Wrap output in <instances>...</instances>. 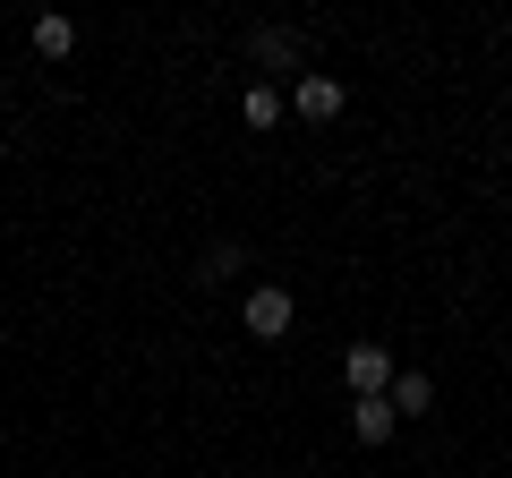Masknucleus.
Masks as SVG:
<instances>
[{
	"mask_svg": "<svg viewBox=\"0 0 512 478\" xmlns=\"http://www.w3.org/2000/svg\"><path fill=\"white\" fill-rule=\"evenodd\" d=\"M291 316H299V299L282 291V282H256V291L239 299V325H248L256 342H282V333H291Z\"/></svg>",
	"mask_w": 512,
	"mask_h": 478,
	"instance_id": "obj_1",
	"label": "nucleus"
},
{
	"mask_svg": "<svg viewBox=\"0 0 512 478\" xmlns=\"http://www.w3.org/2000/svg\"><path fill=\"white\" fill-rule=\"evenodd\" d=\"M342 376H350V393H393V350L384 342H350V359H342Z\"/></svg>",
	"mask_w": 512,
	"mask_h": 478,
	"instance_id": "obj_2",
	"label": "nucleus"
},
{
	"mask_svg": "<svg viewBox=\"0 0 512 478\" xmlns=\"http://www.w3.org/2000/svg\"><path fill=\"white\" fill-rule=\"evenodd\" d=\"M342 103H350L342 77H325V69H299V77H291V111H299V120H333Z\"/></svg>",
	"mask_w": 512,
	"mask_h": 478,
	"instance_id": "obj_3",
	"label": "nucleus"
},
{
	"mask_svg": "<svg viewBox=\"0 0 512 478\" xmlns=\"http://www.w3.org/2000/svg\"><path fill=\"white\" fill-rule=\"evenodd\" d=\"M393 427H402V419H393V402H384V393L350 402V436H359V444H393Z\"/></svg>",
	"mask_w": 512,
	"mask_h": 478,
	"instance_id": "obj_4",
	"label": "nucleus"
},
{
	"mask_svg": "<svg viewBox=\"0 0 512 478\" xmlns=\"http://www.w3.org/2000/svg\"><path fill=\"white\" fill-rule=\"evenodd\" d=\"M248 52H256V69H299V35L291 26H256Z\"/></svg>",
	"mask_w": 512,
	"mask_h": 478,
	"instance_id": "obj_5",
	"label": "nucleus"
},
{
	"mask_svg": "<svg viewBox=\"0 0 512 478\" xmlns=\"http://www.w3.org/2000/svg\"><path fill=\"white\" fill-rule=\"evenodd\" d=\"M26 35H35V52H43V60H69V52H77V26L60 18V9H43V18L26 26Z\"/></svg>",
	"mask_w": 512,
	"mask_h": 478,
	"instance_id": "obj_6",
	"label": "nucleus"
},
{
	"mask_svg": "<svg viewBox=\"0 0 512 478\" xmlns=\"http://www.w3.org/2000/svg\"><path fill=\"white\" fill-rule=\"evenodd\" d=\"M282 111H291V103H282V94L265 86V77H256V86L239 94V120H248V129H282Z\"/></svg>",
	"mask_w": 512,
	"mask_h": 478,
	"instance_id": "obj_7",
	"label": "nucleus"
},
{
	"mask_svg": "<svg viewBox=\"0 0 512 478\" xmlns=\"http://www.w3.org/2000/svg\"><path fill=\"white\" fill-rule=\"evenodd\" d=\"M384 402H393V419H427V410H436V385H427V376H393Z\"/></svg>",
	"mask_w": 512,
	"mask_h": 478,
	"instance_id": "obj_8",
	"label": "nucleus"
},
{
	"mask_svg": "<svg viewBox=\"0 0 512 478\" xmlns=\"http://www.w3.org/2000/svg\"><path fill=\"white\" fill-rule=\"evenodd\" d=\"M239 265H248V248H239V239H222L214 257H205V282H231V274H239Z\"/></svg>",
	"mask_w": 512,
	"mask_h": 478,
	"instance_id": "obj_9",
	"label": "nucleus"
}]
</instances>
